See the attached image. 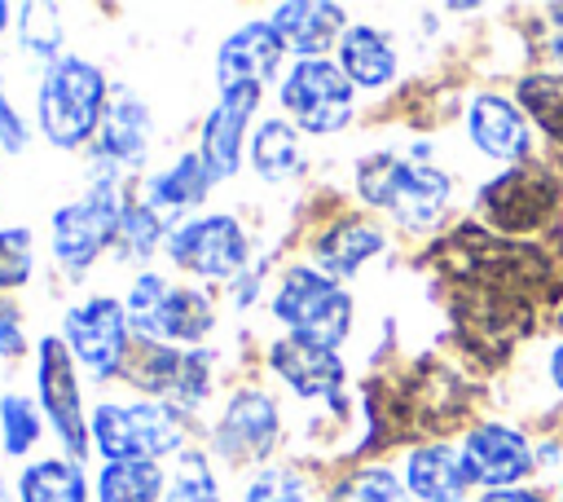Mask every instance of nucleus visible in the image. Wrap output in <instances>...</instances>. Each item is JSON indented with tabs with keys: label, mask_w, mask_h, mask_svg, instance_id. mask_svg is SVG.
<instances>
[{
	"label": "nucleus",
	"mask_w": 563,
	"mask_h": 502,
	"mask_svg": "<svg viewBox=\"0 0 563 502\" xmlns=\"http://www.w3.org/2000/svg\"><path fill=\"white\" fill-rule=\"evenodd\" d=\"M110 92H114V84H110L106 66H97L84 53H62L57 62H48L40 70V84H35L40 137L62 154L92 150L101 119L110 110Z\"/></svg>",
	"instance_id": "1"
},
{
	"label": "nucleus",
	"mask_w": 563,
	"mask_h": 502,
	"mask_svg": "<svg viewBox=\"0 0 563 502\" xmlns=\"http://www.w3.org/2000/svg\"><path fill=\"white\" fill-rule=\"evenodd\" d=\"M123 172L106 167L92 159L88 167V189L70 203H62L48 220V251L53 264L79 282L106 251L119 242V220H123Z\"/></svg>",
	"instance_id": "2"
},
{
	"label": "nucleus",
	"mask_w": 563,
	"mask_h": 502,
	"mask_svg": "<svg viewBox=\"0 0 563 502\" xmlns=\"http://www.w3.org/2000/svg\"><path fill=\"white\" fill-rule=\"evenodd\" d=\"M189 414L172 401H101L88 410L92 454L101 462H172L189 449Z\"/></svg>",
	"instance_id": "3"
},
{
	"label": "nucleus",
	"mask_w": 563,
	"mask_h": 502,
	"mask_svg": "<svg viewBox=\"0 0 563 502\" xmlns=\"http://www.w3.org/2000/svg\"><path fill=\"white\" fill-rule=\"evenodd\" d=\"M356 194L387 211L396 225L422 233L449 207V176L431 163H413L400 154H365L356 163Z\"/></svg>",
	"instance_id": "4"
},
{
	"label": "nucleus",
	"mask_w": 563,
	"mask_h": 502,
	"mask_svg": "<svg viewBox=\"0 0 563 502\" xmlns=\"http://www.w3.org/2000/svg\"><path fill=\"white\" fill-rule=\"evenodd\" d=\"M268 313L286 335H303L334 352L352 335V295L317 264H286L273 282Z\"/></svg>",
	"instance_id": "5"
},
{
	"label": "nucleus",
	"mask_w": 563,
	"mask_h": 502,
	"mask_svg": "<svg viewBox=\"0 0 563 502\" xmlns=\"http://www.w3.org/2000/svg\"><path fill=\"white\" fill-rule=\"evenodd\" d=\"M163 255L198 282L233 286L251 269V233L233 211H198L172 225Z\"/></svg>",
	"instance_id": "6"
},
{
	"label": "nucleus",
	"mask_w": 563,
	"mask_h": 502,
	"mask_svg": "<svg viewBox=\"0 0 563 502\" xmlns=\"http://www.w3.org/2000/svg\"><path fill=\"white\" fill-rule=\"evenodd\" d=\"M277 106L299 132L330 137L352 123L356 88L334 57H295L277 84Z\"/></svg>",
	"instance_id": "7"
},
{
	"label": "nucleus",
	"mask_w": 563,
	"mask_h": 502,
	"mask_svg": "<svg viewBox=\"0 0 563 502\" xmlns=\"http://www.w3.org/2000/svg\"><path fill=\"white\" fill-rule=\"evenodd\" d=\"M35 401L44 410V423L53 427L66 458L88 462L92 436H88V410L79 392V361L70 357L62 335L35 339Z\"/></svg>",
	"instance_id": "8"
},
{
	"label": "nucleus",
	"mask_w": 563,
	"mask_h": 502,
	"mask_svg": "<svg viewBox=\"0 0 563 502\" xmlns=\"http://www.w3.org/2000/svg\"><path fill=\"white\" fill-rule=\"evenodd\" d=\"M70 348V357L97 379L110 383L123 374V361L132 352V321L123 299L114 295H88L79 304H70L62 313V330H57Z\"/></svg>",
	"instance_id": "9"
},
{
	"label": "nucleus",
	"mask_w": 563,
	"mask_h": 502,
	"mask_svg": "<svg viewBox=\"0 0 563 502\" xmlns=\"http://www.w3.org/2000/svg\"><path fill=\"white\" fill-rule=\"evenodd\" d=\"M282 436V410L260 383H242L229 392L220 418L207 427V454L229 467H260Z\"/></svg>",
	"instance_id": "10"
},
{
	"label": "nucleus",
	"mask_w": 563,
	"mask_h": 502,
	"mask_svg": "<svg viewBox=\"0 0 563 502\" xmlns=\"http://www.w3.org/2000/svg\"><path fill=\"white\" fill-rule=\"evenodd\" d=\"M264 101V88L260 84H242V88H229L216 97V106L202 114V128H198V159L207 163L211 181L224 185L242 172V159H246V145H251V132H255V110Z\"/></svg>",
	"instance_id": "11"
},
{
	"label": "nucleus",
	"mask_w": 563,
	"mask_h": 502,
	"mask_svg": "<svg viewBox=\"0 0 563 502\" xmlns=\"http://www.w3.org/2000/svg\"><path fill=\"white\" fill-rule=\"evenodd\" d=\"M559 203V181L541 167V163H519L506 176H497L493 185H484L479 207L484 216L501 229V233H532L550 220Z\"/></svg>",
	"instance_id": "12"
},
{
	"label": "nucleus",
	"mask_w": 563,
	"mask_h": 502,
	"mask_svg": "<svg viewBox=\"0 0 563 502\" xmlns=\"http://www.w3.org/2000/svg\"><path fill=\"white\" fill-rule=\"evenodd\" d=\"M290 57L286 40L277 35V26L268 18H251L242 26H233L220 48H216V88H242V84H268L282 75V62Z\"/></svg>",
	"instance_id": "13"
},
{
	"label": "nucleus",
	"mask_w": 563,
	"mask_h": 502,
	"mask_svg": "<svg viewBox=\"0 0 563 502\" xmlns=\"http://www.w3.org/2000/svg\"><path fill=\"white\" fill-rule=\"evenodd\" d=\"M264 365L273 370V379H282L295 396L303 401H334L343 392V357L325 343H312L303 335H277L264 348Z\"/></svg>",
	"instance_id": "14"
},
{
	"label": "nucleus",
	"mask_w": 563,
	"mask_h": 502,
	"mask_svg": "<svg viewBox=\"0 0 563 502\" xmlns=\"http://www.w3.org/2000/svg\"><path fill=\"white\" fill-rule=\"evenodd\" d=\"M150 141H154V114L150 106L132 92V88H114L110 92V110L101 119V132L92 141V159L132 176V172H145V159H150Z\"/></svg>",
	"instance_id": "15"
},
{
	"label": "nucleus",
	"mask_w": 563,
	"mask_h": 502,
	"mask_svg": "<svg viewBox=\"0 0 563 502\" xmlns=\"http://www.w3.org/2000/svg\"><path fill=\"white\" fill-rule=\"evenodd\" d=\"M211 189H216V181H211L207 163L198 159V150H185V154H176L167 167L150 172L132 194H136L141 203H150L167 225H180V220L198 216V207L211 198Z\"/></svg>",
	"instance_id": "16"
},
{
	"label": "nucleus",
	"mask_w": 563,
	"mask_h": 502,
	"mask_svg": "<svg viewBox=\"0 0 563 502\" xmlns=\"http://www.w3.org/2000/svg\"><path fill=\"white\" fill-rule=\"evenodd\" d=\"M462 467H466V480L471 484H484V489H501V484H515L528 476L532 467V449L519 432L510 427H497V423H484L466 436L462 445Z\"/></svg>",
	"instance_id": "17"
},
{
	"label": "nucleus",
	"mask_w": 563,
	"mask_h": 502,
	"mask_svg": "<svg viewBox=\"0 0 563 502\" xmlns=\"http://www.w3.org/2000/svg\"><path fill=\"white\" fill-rule=\"evenodd\" d=\"M268 22L277 26V35L295 57H325V48H339L343 31L352 26L343 4L330 0H286L268 13Z\"/></svg>",
	"instance_id": "18"
},
{
	"label": "nucleus",
	"mask_w": 563,
	"mask_h": 502,
	"mask_svg": "<svg viewBox=\"0 0 563 502\" xmlns=\"http://www.w3.org/2000/svg\"><path fill=\"white\" fill-rule=\"evenodd\" d=\"M387 247V233L378 229V225H369V220H361V216H334L330 225H321L317 233H312V242H308V251H312V260H317V269L325 273V277H352L365 260H374L378 251Z\"/></svg>",
	"instance_id": "19"
},
{
	"label": "nucleus",
	"mask_w": 563,
	"mask_h": 502,
	"mask_svg": "<svg viewBox=\"0 0 563 502\" xmlns=\"http://www.w3.org/2000/svg\"><path fill=\"white\" fill-rule=\"evenodd\" d=\"M216 321H220V308H216L211 291H202L194 282H172V291L154 317V339L176 343V348H207Z\"/></svg>",
	"instance_id": "20"
},
{
	"label": "nucleus",
	"mask_w": 563,
	"mask_h": 502,
	"mask_svg": "<svg viewBox=\"0 0 563 502\" xmlns=\"http://www.w3.org/2000/svg\"><path fill=\"white\" fill-rule=\"evenodd\" d=\"M466 132L493 159H519L528 150V128H523L519 106L497 92H475V101L466 110Z\"/></svg>",
	"instance_id": "21"
},
{
	"label": "nucleus",
	"mask_w": 563,
	"mask_h": 502,
	"mask_svg": "<svg viewBox=\"0 0 563 502\" xmlns=\"http://www.w3.org/2000/svg\"><path fill=\"white\" fill-rule=\"evenodd\" d=\"M246 163L268 185H282V181L303 176V163L308 159H303V145H299V128L286 114L260 119L255 132H251V145H246Z\"/></svg>",
	"instance_id": "22"
},
{
	"label": "nucleus",
	"mask_w": 563,
	"mask_h": 502,
	"mask_svg": "<svg viewBox=\"0 0 563 502\" xmlns=\"http://www.w3.org/2000/svg\"><path fill=\"white\" fill-rule=\"evenodd\" d=\"M466 467H462V449L453 445H418L405 458V489L418 502H462L466 489Z\"/></svg>",
	"instance_id": "23"
},
{
	"label": "nucleus",
	"mask_w": 563,
	"mask_h": 502,
	"mask_svg": "<svg viewBox=\"0 0 563 502\" xmlns=\"http://www.w3.org/2000/svg\"><path fill=\"white\" fill-rule=\"evenodd\" d=\"M180 370H185V348L163 339H132V352L119 379L145 401H172L180 388Z\"/></svg>",
	"instance_id": "24"
},
{
	"label": "nucleus",
	"mask_w": 563,
	"mask_h": 502,
	"mask_svg": "<svg viewBox=\"0 0 563 502\" xmlns=\"http://www.w3.org/2000/svg\"><path fill=\"white\" fill-rule=\"evenodd\" d=\"M339 57V70L352 79V88H383V84H391V75H396V48H391V40L378 31V26H369V22H352L347 31H343V40H339V48H334Z\"/></svg>",
	"instance_id": "25"
},
{
	"label": "nucleus",
	"mask_w": 563,
	"mask_h": 502,
	"mask_svg": "<svg viewBox=\"0 0 563 502\" xmlns=\"http://www.w3.org/2000/svg\"><path fill=\"white\" fill-rule=\"evenodd\" d=\"M88 498H92V480L84 462L66 454L22 462L18 471V502H88Z\"/></svg>",
	"instance_id": "26"
},
{
	"label": "nucleus",
	"mask_w": 563,
	"mask_h": 502,
	"mask_svg": "<svg viewBox=\"0 0 563 502\" xmlns=\"http://www.w3.org/2000/svg\"><path fill=\"white\" fill-rule=\"evenodd\" d=\"M167 493V467L163 462H101L92 476L97 502H163Z\"/></svg>",
	"instance_id": "27"
},
{
	"label": "nucleus",
	"mask_w": 563,
	"mask_h": 502,
	"mask_svg": "<svg viewBox=\"0 0 563 502\" xmlns=\"http://www.w3.org/2000/svg\"><path fill=\"white\" fill-rule=\"evenodd\" d=\"M167 233H172V225L150 203H141L136 194H128L123 198V220H119L114 255L128 260V264H145V260H154L167 247Z\"/></svg>",
	"instance_id": "28"
},
{
	"label": "nucleus",
	"mask_w": 563,
	"mask_h": 502,
	"mask_svg": "<svg viewBox=\"0 0 563 502\" xmlns=\"http://www.w3.org/2000/svg\"><path fill=\"white\" fill-rule=\"evenodd\" d=\"M163 502H224L220 476H216L207 449L189 445L185 454H176L167 462V493H163Z\"/></svg>",
	"instance_id": "29"
},
{
	"label": "nucleus",
	"mask_w": 563,
	"mask_h": 502,
	"mask_svg": "<svg viewBox=\"0 0 563 502\" xmlns=\"http://www.w3.org/2000/svg\"><path fill=\"white\" fill-rule=\"evenodd\" d=\"M18 44H22V53L26 57H35L40 66H48V62H57L66 48V22H62V9L57 4H18Z\"/></svg>",
	"instance_id": "30"
},
{
	"label": "nucleus",
	"mask_w": 563,
	"mask_h": 502,
	"mask_svg": "<svg viewBox=\"0 0 563 502\" xmlns=\"http://www.w3.org/2000/svg\"><path fill=\"white\" fill-rule=\"evenodd\" d=\"M44 436V410L26 392H0V454L26 458Z\"/></svg>",
	"instance_id": "31"
},
{
	"label": "nucleus",
	"mask_w": 563,
	"mask_h": 502,
	"mask_svg": "<svg viewBox=\"0 0 563 502\" xmlns=\"http://www.w3.org/2000/svg\"><path fill=\"white\" fill-rule=\"evenodd\" d=\"M167 291H172V277H163L158 269H136V277H132L128 291H123V308H128V321H132V339H154V317H158Z\"/></svg>",
	"instance_id": "32"
},
{
	"label": "nucleus",
	"mask_w": 563,
	"mask_h": 502,
	"mask_svg": "<svg viewBox=\"0 0 563 502\" xmlns=\"http://www.w3.org/2000/svg\"><path fill=\"white\" fill-rule=\"evenodd\" d=\"M325 502H409V489L387 467H356L330 484Z\"/></svg>",
	"instance_id": "33"
},
{
	"label": "nucleus",
	"mask_w": 563,
	"mask_h": 502,
	"mask_svg": "<svg viewBox=\"0 0 563 502\" xmlns=\"http://www.w3.org/2000/svg\"><path fill=\"white\" fill-rule=\"evenodd\" d=\"M35 277V233L26 225H0V295L22 291Z\"/></svg>",
	"instance_id": "34"
},
{
	"label": "nucleus",
	"mask_w": 563,
	"mask_h": 502,
	"mask_svg": "<svg viewBox=\"0 0 563 502\" xmlns=\"http://www.w3.org/2000/svg\"><path fill=\"white\" fill-rule=\"evenodd\" d=\"M519 101L554 141H563V75H528V79H519Z\"/></svg>",
	"instance_id": "35"
},
{
	"label": "nucleus",
	"mask_w": 563,
	"mask_h": 502,
	"mask_svg": "<svg viewBox=\"0 0 563 502\" xmlns=\"http://www.w3.org/2000/svg\"><path fill=\"white\" fill-rule=\"evenodd\" d=\"M238 502H317L308 480L295 467H260L246 484Z\"/></svg>",
	"instance_id": "36"
},
{
	"label": "nucleus",
	"mask_w": 563,
	"mask_h": 502,
	"mask_svg": "<svg viewBox=\"0 0 563 502\" xmlns=\"http://www.w3.org/2000/svg\"><path fill=\"white\" fill-rule=\"evenodd\" d=\"M211 388H216V357L207 348H185V370H180V388H176L172 405L180 414L198 418V410L207 405Z\"/></svg>",
	"instance_id": "37"
},
{
	"label": "nucleus",
	"mask_w": 563,
	"mask_h": 502,
	"mask_svg": "<svg viewBox=\"0 0 563 502\" xmlns=\"http://www.w3.org/2000/svg\"><path fill=\"white\" fill-rule=\"evenodd\" d=\"M31 132L35 128L22 119V110L13 106V92H9V84L0 75V154H22L31 145Z\"/></svg>",
	"instance_id": "38"
},
{
	"label": "nucleus",
	"mask_w": 563,
	"mask_h": 502,
	"mask_svg": "<svg viewBox=\"0 0 563 502\" xmlns=\"http://www.w3.org/2000/svg\"><path fill=\"white\" fill-rule=\"evenodd\" d=\"M26 348H31V339H26L18 299L0 295V361H18V357H26Z\"/></svg>",
	"instance_id": "39"
},
{
	"label": "nucleus",
	"mask_w": 563,
	"mask_h": 502,
	"mask_svg": "<svg viewBox=\"0 0 563 502\" xmlns=\"http://www.w3.org/2000/svg\"><path fill=\"white\" fill-rule=\"evenodd\" d=\"M541 44L545 53H554L563 62V4H550L545 18H541Z\"/></svg>",
	"instance_id": "40"
},
{
	"label": "nucleus",
	"mask_w": 563,
	"mask_h": 502,
	"mask_svg": "<svg viewBox=\"0 0 563 502\" xmlns=\"http://www.w3.org/2000/svg\"><path fill=\"white\" fill-rule=\"evenodd\" d=\"M484 502H541V493H532V489H497Z\"/></svg>",
	"instance_id": "41"
},
{
	"label": "nucleus",
	"mask_w": 563,
	"mask_h": 502,
	"mask_svg": "<svg viewBox=\"0 0 563 502\" xmlns=\"http://www.w3.org/2000/svg\"><path fill=\"white\" fill-rule=\"evenodd\" d=\"M550 374H554V383L563 388V343L554 348V357H550Z\"/></svg>",
	"instance_id": "42"
},
{
	"label": "nucleus",
	"mask_w": 563,
	"mask_h": 502,
	"mask_svg": "<svg viewBox=\"0 0 563 502\" xmlns=\"http://www.w3.org/2000/svg\"><path fill=\"white\" fill-rule=\"evenodd\" d=\"M13 18H18V9H13V4H4V0H0V35H4V31H9V26H18V22H13Z\"/></svg>",
	"instance_id": "43"
},
{
	"label": "nucleus",
	"mask_w": 563,
	"mask_h": 502,
	"mask_svg": "<svg viewBox=\"0 0 563 502\" xmlns=\"http://www.w3.org/2000/svg\"><path fill=\"white\" fill-rule=\"evenodd\" d=\"M0 502H9V498H4V476H0Z\"/></svg>",
	"instance_id": "44"
},
{
	"label": "nucleus",
	"mask_w": 563,
	"mask_h": 502,
	"mask_svg": "<svg viewBox=\"0 0 563 502\" xmlns=\"http://www.w3.org/2000/svg\"><path fill=\"white\" fill-rule=\"evenodd\" d=\"M559 321H563V304H559Z\"/></svg>",
	"instance_id": "45"
}]
</instances>
